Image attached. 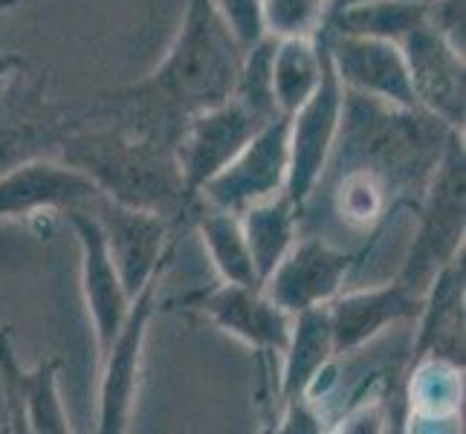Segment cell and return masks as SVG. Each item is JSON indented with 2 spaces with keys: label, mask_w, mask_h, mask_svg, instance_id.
Instances as JSON below:
<instances>
[{
  "label": "cell",
  "mask_w": 466,
  "mask_h": 434,
  "mask_svg": "<svg viewBox=\"0 0 466 434\" xmlns=\"http://www.w3.org/2000/svg\"><path fill=\"white\" fill-rule=\"evenodd\" d=\"M423 308V298L411 293L403 281H389L371 289H353V293H339L328 301L333 345L336 353H350L371 342L385 328L397 321L417 318Z\"/></svg>",
  "instance_id": "15"
},
{
  "label": "cell",
  "mask_w": 466,
  "mask_h": 434,
  "mask_svg": "<svg viewBox=\"0 0 466 434\" xmlns=\"http://www.w3.org/2000/svg\"><path fill=\"white\" fill-rule=\"evenodd\" d=\"M403 379V403L409 409V423H455L461 417L463 365L426 357L414 362Z\"/></svg>",
  "instance_id": "19"
},
{
  "label": "cell",
  "mask_w": 466,
  "mask_h": 434,
  "mask_svg": "<svg viewBox=\"0 0 466 434\" xmlns=\"http://www.w3.org/2000/svg\"><path fill=\"white\" fill-rule=\"evenodd\" d=\"M463 252L431 278L423 308L417 313L420 325H417L409 368L426 357L463 365Z\"/></svg>",
  "instance_id": "16"
},
{
  "label": "cell",
  "mask_w": 466,
  "mask_h": 434,
  "mask_svg": "<svg viewBox=\"0 0 466 434\" xmlns=\"http://www.w3.org/2000/svg\"><path fill=\"white\" fill-rule=\"evenodd\" d=\"M56 156L90 177L102 197L186 223L191 200L183 191L174 145L134 134L107 119L99 127L73 122Z\"/></svg>",
  "instance_id": "1"
},
{
  "label": "cell",
  "mask_w": 466,
  "mask_h": 434,
  "mask_svg": "<svg viewBox=\"0 0 466 434\" xmlns=\"http://www.w3.org/2000/svg\"><path fill=\"white\" fill-rule=\"evenodd\" d=\"M24 4V0H0V12H12V9H18Z\"/></svg>",
  "instance_id": "28"
},
{
  "label": "cell",
  "mask_w": 466,
  "mask_h": 434,
  "mask_svg": "<svg viewBox=\"0 0 466 434\" xmlns=\"http://www.w3.org/2000/svg\"><path fill=\"white\" fill-rule=\"evenodd\" d=\"M423 21L452 50H458L461 56L466 53V0H426Z\"/></svg>",
  "instance_id": "25"
},
{
  "label": "cell",
  "mask_w": 466,
  "mask_h": 434,
  "mask_svg": "<svg viewBox=\"0 0 466 434\" xmlns=\"http://www.w3.org/2000/svg\"><path fill=\"white\" fill-rule=\"evenodd\" d=\"M321 76V56L316 38H281L272 50V99H276L279 114L290 116L299 105L316 90Z\"/></svg>",
  "instance_id": "22"
},
{
  "label": "cell",
  "mask_w": 466,
  "mask_h": 434,
  "mask_svg": "<svg viewBox=\"0 0 466 434\" xmlns=\"http://www.w3.org/2000/svg\"><path fill=\"white\" fill-rule=\"evenodd\" d=\"M186 227H191L200 235L220 281L261 287L258 276H255L252 255H249V247H247V237H244V229H240L238 215L195 197V203L188 206Z\"/></svg>",
  "instance_id": "20"
},
{
  "label": "cell",
  "mask_w": 466,
  "mask_h": 434,
  "mask_svg": "<svg viewBox=\"0 0 466 434\" xmlns=\"http://www.w3.org/2000/svg\"><path fill=\"white\" fill-rule=\"evenodd\" d=\"M269 119L272 116L252 110L247 102H240L238 96H229L227 102L188 116L174 145L186 197L195 203L200 188L212 180L223 166L232 163L235 154L244 148Z\"/></svg>",
  "instance_id": "5"
},
{
  "label": "cell",
  "mask_w": 466,
  "mask_h": 434,
  "mask_svg": "<svg viewBox=\"0 0 466 434\" xmlns=\"http://www.w3.org/2000/svg\"><path fill=\"white\" fill-rule=\"evenodd\" d=\"M238 217L247 237L249 255H252L255 276L264 284L269 278V272L276 269L279 261L287 255V249L293 247L301 208L287 197L284 191H279V195L247 206Z\"/></svg>",
  "instance_id": "21"
},
{
  "label": "cell",
  "mask_w": 466,
  "mask_h": 434,
  "mask_svg": "<svg viewBox=\"0 0 466 434\" xmlns=\"http://www.w3.org/2000/svg\"><path fill=\"white\" fill-rule=\"evenodd\" d=\"M290 116H272L258 134H255L244 148L235 154L232 163L223 166L212 180L200 188V200L218 208H227L240 215L247 206L258 203L284 191L287 183V163H290Z\"/></svg>",
  "instance_id": "8"
},
{
  "label": "cell",
  "mask_w": 466,
  "mask_h": 434,
  "mask_svg": "<svg viewBox=\"0 0 466 434\" xmlns=\"http://www.w3.org/2000/svg\"><path fill=\"white\" fill-rule=\"evenodd\" d=\"M360 4H371V0H325V18H330V15H339L345 9H353Z\"/></svg>",
  "instance_id": "27"
},
{
  "label": "cell",
  "mask_w": 466,
  "mask_h": 434,
  "mask_svg": "<svg viewBox=\"0 0 466 434\" xmlns=\"http://www.w3.org/2000/svg\"><path fill=\"white\" fill-rule=\"evenodd\" d=\"M371 247L374 240L362 249L345 252L319 235H308L301 240L296 237L261 287L290 316L319 308V304H328L342 293L348 276L362 264V258L371 255Z\"/></svg>",
  "instance_id": "6"
},
{
  "label": "cell",
  "mask_w": 466,
  "mask_h": 434,
  "mask_svg": "<svg viewBox=\"0 0 466 434\" xmlns=\"http://www.w3.org/2000/svg\"><path fill=\"white\" fill-rule=\"evenodd\" d=\"M423 114L463 134L466 125V64L423 18L397 41Z\"/></svg>",
  "instance_id": "10"
},
{
  "label": "cell",
  "mask_w": 466,
  "mask_h": 434,
  "mask_svg": "<svg viewBox=\"0 0 466 434\" xmlns=\"http://www.w3.org/2000/svg\"><path fill=\"white\" fill-rule=\"evenodd\" d=\"M90 212L99 220L110 258H114L125 293L131 298L146 287V281L159 267L174 261L177 244H180L177 229L183 223L157 212H146V208L114 203L107 197L96 200L90 206Z\"/></svg>",
  "instance_id": "7"
},
{
  "label": "cell",
  "mask_w": 466,
  "mask_h": 434,
  "mask_svg": "<svg viewBox=\"0 0 466 434\" xmlns=\"http://www.w3.org/2000/svg\"><path fill=\"white\" fill-rule=\"evenodd\" d=\"M215 6L240 50H249L252 44L264 38L261 0H215Z\"/></svg>",
  "instance_id": "24"
},
{
  "label": "cell",
  "mask_w": 466,
  "mask_h": 434,
  "mask_svg": "<svg viewBox=\"0 0 466 434\" xmlns=\"http://www.w3.org/2000/svg\"><path fill=\"white\" fill-rule=\"evenodd\" d=\"M99 197L90 177L58 156H35L0 174V220L90 208Z\"/></svg>",
  "instance_id": "13"
},
{
  "label": "cell",
  "mask_w": 466,
  "mask_h": 434,
  "mask_svg": "<svg viewBox=\"0 0 466 434\" xmlns=\"http://www.w3.org/2000/svg\"><path fill=\"white\" fill-rule=\"evenodd\" d=\"M186 310L212 321L215 328L244 342L261 357L284 353L290 339V313L272 301L264 287L218 281L212 287L191 289L180 298Z\"/></svg>",
  "instance_id": "9"
},
{
  "label": "cell",
  "mask_w": 466,
  "mask_h": 434,
  "mask_svg": "<svg viewBox=\"0 0 466 434\" xmlns=\"http://www.w3.org/2000/svg\"><path fill=\"white\" fill-rule=\"evenodd\" d=\"M64 359L58 353L41 359L32 371L18 362L12 342V328H0V385L6 397L4 431H35V434H70L73 426L61 406L58 374Z\"/></svg>",
  "instance_id": "11"
},
{
  "label": "cell",
  "mask_w": 466,
  "mask_h": 434,
  "mask_svg": "<svg viewBox=\"0 0 466 434\" xmlns=\"http://www.w3.org/2000/svg\"><path fill=\"white\" fill-rule=\"evenodd\" d=\"M417 229L409 247L397 281H403L411 293L426 296L431 278L463 252L466 232V151L463 134L446 139L443 151L423 186V197L417 203Z\"/></svg>",
  "instance_id": "2"
},
{
  "label": "cell",
  "mask_w": 466,
  "mask_h": 434,
  "mask_svg": "<svg viewBox=\"0 0 466 434\" xmlns=\"http://www.w3.org/2000/svg\"><path fill=\"white\" fill-rule=\"evenodd\" d=\"M61 215L67 217L78 237V249H82V289L93 321L96 348H99L102 357L107 345L114 342L127 308H131V296L125 293L116 264L110 258L105 232L90 208H67Z\"/></svg>",
  "instance_id": "14"
},
{
  "label": "cell",
  "mask_w": 466,
  "mask_h": 434,
  "mask_svg": "<svg viewBox=\"0 0 466 434\" xmlns=\"http://www.w3.org/2000/svg\"><path fill=\"white\" fill-rule=\"evenodd\" d=\"M26 67V58L18 53H0V99H4L6 87L12 85V78Z\"/></svg>",
  "instance_id": "26"
},
{
  "label": "cell",
  "mask_w": 466,
  "mask_h": 434,
  "mask_svg": "<svg viewBox=\"0 0 466 434\" xmlns=\"http://www.w3.org/2000/svg\"><path fill=\"white\" fill-rule=\"evenodd\" d=\"M26 99L9 105V87L0 99V174L35 156H56L58 142L73 122L44 105V90L35 82Z\"/></svg>",
  "instance_id": "17"
},
{
  "label": "cell",
  "mask_w": 466,
  "mask_h": 434,
  "mask_svg": "<svg viewBox=\"0 0 466 434\" xmlns=\"http://www.w3.org/2000/svg\"><path fill=\"white\" fill-rule=\"evenodd\" d=\"M316 46L321 56V76L316 90L290 114V163H287V183L284 195L299 208L310 200L316 186L325 177V168L339 142V131L345 122V87L333 67V58L328 50V32L325 24L316 32Z\"/></svg>",
  "instance_id": "3"
},
{
  "label": "cell",
  "mask_w": 466,
  "mask_h": 434,
  "mask_svg": "<svg viewBox=\"0 0 466 434\" xmlns=\"http://www.w3.org/2000/svg\"><path fill=\"white\" fill-rule=\"evenodd\" d=\"M163 264L146 287L131 298L122 325L114 336V342L102 353V379H99V429L102 434H122L131 429L134 409H137V391H139V371H142V353H146L148 328L157 316V298L159 284L166 278Z\"/></svg>",
  "instance_id": "4"
},
{
  "label": "cell",
  "mask_w": 466,
  "mask_h": 434,
  "mask_svg": "<svg viewBox=\"0 0 466 434\" xmlns=\"http://www.w3.org/2000/svg\"><path fill=\"white\" fill-rule=\"evenodd\" d=\"M325 32L336 76L348 93L368 96V99L400 110H420L406 58L397 44L368 35H345V32H333L328 26Z\"/></svg>",
  "instance_id": "12"
},
{
  "label": "cell",
  "mask_w": 466,
  "mask_h": 434,
  "mask_svg": "<svg viewBox=\"0 0 466 434\" xmlns=\"http://www.w3.org/2000/svg\"><path fill=\"white\" fill-rule=\"evenodd\" d=\"M281 357H284V371H281L279 389H276V397H279L276 420H279L281 406L304 399V391H308L313 377L328 362H333L336 357H339V353H336V345H333V328H330L328 304H319V308L301 310L293 316L290 339H287V348H284Z\"/></svg>",
  "instance_id": "18"
},
{
  "label": "cell",
  "mask_w": 466,
  "mask_h": 434,
  "mask_svg": "<svg viewBox=\"0 0 466 434\" xmlns=\"http://www.w3.org/2000/svg\"><path fill=\"white\" fill-rule=\"evenodd\" d=\"M264 35L313 38L325 24V0H261Z\"/></svg>",
  "instance_id": "23"
}]
</instances>
